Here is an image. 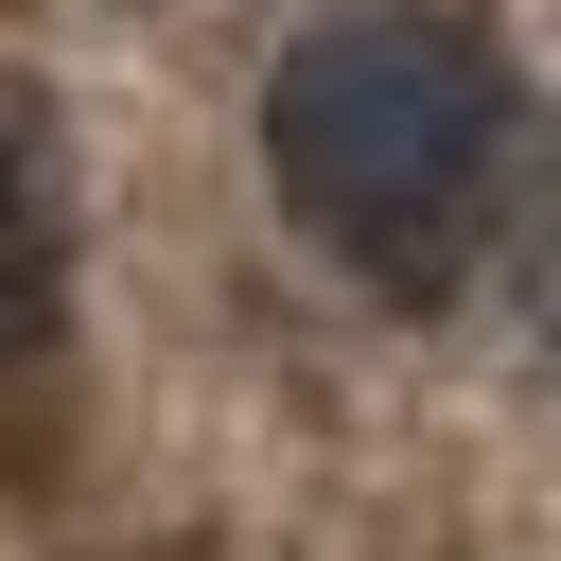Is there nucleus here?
Segmentation results:
<instances>
[{
	"label": "nucleus",
	"mask_w": 561,
	"mask_h": 561,
	"mask_svg": "<svg viewBox=\"0 0 561 561\" xmlns=\"http://www.w3.org/2000/svg\"><path fill=\"white\" fill-rule=\"evenodd\" d=\"M508 53L456 0H351L263 70V175L368 298H456V263L508 210Z\"/></svg>",
	"instance_id": "nucleus-1"
},
{
	"label": "nucleus",
	"mask_w": 561,
	"mask_h": 561,
	"mask_svg": "<svg viewBox=\"0 0 561 561\" xmlns=\"http://www.w3.org/2000/svg\"><path fill=\"white\" fill-rule=\"evenodd\" d=\"M70 333V175H53V123L0 88V386H35Z\"/></svg>",
	"instance_id": "nucleus-2"
},
{
	"label": "nucleus",
	"mask_w": 561,
	"mask_h": 561,
	"mask_svg": "<svg viewBox=\"0 0 561 561\" xmlns=\"http://www.w3.org/2000/svg\"><path fill=\"white\" fill-rule=\"evenodd\" d=\"M543 333H561V210H543Z\"/></svg>",
	"instance_id": "nucleus-3"
}]
</instances>
